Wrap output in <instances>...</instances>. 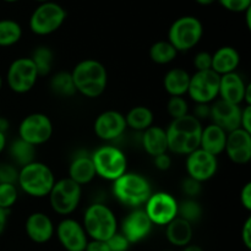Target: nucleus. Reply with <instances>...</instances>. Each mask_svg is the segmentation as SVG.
Returning <instances> with one entry per match:
<instances>
[{
	"label": "nucleus",
	"mask_w": 251,
	"mask_h": 251,
	"mask_svg": "<svg viewBox=\"0 0 251 251\" xmlns=\"http://www.w3.org/2000/svg\"><path fill=\"white\" fill-rule=\"evenodd\" d=\"M166 132L168 151L179 156H188L200 149L202 123L189 113L185 117L172 119Z\"/></svg>",
	"instance_id": "f257e3e1"
},
{
	"label": "nucleus",
	"mask_w": 251,
	"mask_h": 251,
	"mask_svg": "<svg viewBox=\"0 0 251 251\" xmlns=\"http://www.w3.org/2000/svg\"><path fill=\"white\" fill-rule=\"evenodd\" d=\"M76 92L86 98H98L104 93L108 85L105 66L96 59H85L71 71Z\"/></svg>",
	"instance_id": "f03ea898"
},
{
	"label": "nucleus",
	"mask_w": 251,
	"mask_h": 251,
	"mask_svg": "<svg viewBox=\"0 0 251 251\" xmlns=\"http://www.w3.org/2000/svg\"><path fill=\"white\" fill-rule=\"evenodd\" d=\"M152 193L151 183L140 173L126 172L113 181V195L120 203L132 210L144 206Z\"/></svg>",
	"instance_id": "7ed1b4c3"
},
{
	"label": "nucleus",
	"mask_w": 251,
	"mask_h": 251,
	"mask_svg": "<svg viewBox=\"0 0 251 251\" xmlns=\"http://www.w3.org/2000/svg\"><path fill=\"white\" fill-rule=\"evenodd\" d=\"M54 183L55 176L46 163L34 161L19 169L17 185L31 198H47Z\"/></svg>",
	"instance_id": "20e7f679"
},
{
	"label": "nucleus",
	"mask_w": 251,
	"mask_h": 251,
	"mask_svg": "<svg viewBox=\"0 0 251 251\" xmlns=\"http://www.w3.org/2000/svg\"><path fill=\"white\" fill-rule=\"evenodd\" d=\"M82 226L88 239L100 242H107L119 228L112 208L100 202H95L86 208Z\"/></svg>",
	"instance_id": "39448f33"
},
{
	"label": "nucleus",
	"mask_w": 251,
	"mask_h": 251,
	"mask_svg": "<svg viewBox=\"0 0 251 251\" xmlns=\"http://www.w3.org/2000/svg\"><path fill=\"white\" fill-rule=\"evenodd\" d=\"M203 37V25L198 17L185 15L171 25L167 41L176 49V51L191 50L198 46Z\"/></svg>",
	"instance_id": "423d86ee"
},
{
	"label": "nucleus",
	"mask_w": 251,
	"mask_h": 251,
	"mask_svg": "<svg viewBox=\"0 0 251 251\" xmlns=\"http://www.w3.org/2000/svg\"><path fill=\"white\" fill-rule=\"evenodd\" d=\"M96 176L114 181L127 172V159L119 147L112 145L100 146L91 154Z\"/></svg>",
	"instance_id": "0eeeda50"
},
{
	"label": "nucleus",
	"mask_w": 251,
	"mask_h": 251,
	"mask_svg": "<svg viewBox=\"0 0 251 251\" xmlns=\"http://www.w3.org/2000/svg\"><path fill=\"white\" fill-rule=\"evenodd\" d=\"M66 10L55 1L41 2L29 16L28 27L37 36H49L58 31L65 22Z\"/></svg>",
	"instance_id": "6e6552de"
},
{
	"label": "nucleus",
	"mask_w": 251,
	"mask_h": 251,
	"mask_svg": "<svg viewBox=\"0 0 251 251\" xmlns=\"http://www.w3.org/2000/svg\"><path fill=\"white\" fill-rule=\"evenodd\" d=\"M81 196L82 186L70 178H63L60 180H55L48 198L54 212L60 216H69L78 207Z\"/></svg>",
	"instance_id": "1a4fd4ad"
},
{
	"label": "nucleus",
	"mask_w": 251,
	"mask_h": 251,
	"mask_svg": "<svg viewBox=\"0 0 251 251\" xmlns=\"http://www.w3.org/2000/svg\"><path fill=\"white\" fill-rule=\"evenodd\" d=\"M38 73L31 58H17L9 65L6 73L7 87L17 95L29 92L38 81Z\"/></svg>",
	"instance_id": "9d476101"
},
{
	"label": "nucleus",
	"mask_w": 251,
	"mask_h": 251,
	"mask_svg": "<svg viewBox=\"0 0 251 251\" xmlns=\"http://www.w3.org/2000/svg\"><path fill=\"white\" fill-rule=\"evenodd\" d=\"M54 126L50 118L44 113H32L19 125V137L37 147L46 144L53 136Z\"/></svg>",
	"instance_id": "9b49d317"
},
{
	"label": "nucleus",
	"mask_w": 251,
	"mask_h": 251,
	"mask_svg": "<svg viewBox=\"0 0 251 251\" xmlns=\"http://www.w3.org/2000/svg\"><path fill=\"white\" fill-rule=\"evenodd\" d=\"M144 206V211L153 226L166 227L178 217V201L172 194L166 191L152 193Z\"/></svg>",
	"instance_id": "f8f14e48"
},
{
	"label": "nucleus",
	"mask_w": 251,
	"mask_h": 251,
	"mask_svg": "<svg viewBox=\"0 0 251 251\" xmlns=\"http://www.w3.org/2000/svg\"><path fill=\"white\" fill-rule=\"evenodd\" d=\"M220 78L213 70L196 71L190 76L188 93L196 104H211L220 92Z\"/></svg>",
	"instance_id": "ddd939ff"
},
{
	"label": "nucleus",
	"mask_w": 251,
	"mask_h": 251,
	"mask_svg": "<svg viewBox=\"0 0 251 251\" xmlns=\"http://www.w3.org/2000/svg\"><path fill=\"white\" fill-rule=\"evenodd\" d=\"M186 173L188 176L205 183L216 176L218 169V159L213 154L198 149L186 156Z\"/></svg>",
	"instance_id": "4468645a"
},
{
	"label": "nucleus",
	"mask_w": 251,
	"mask_h": 251,
	"mask_svg": "<svg viewBox=\"0 0 251 251\" xmlns=\"http://www.w3.org/2000/svg\"><path fill=\"white\" fill-rule=\"evenodd\" d=\"M55 235L66 251H85L88 237L82 223L74 218H64L55 228Z\"/></svg>",
	"instance_id": "2eb2a0df"
},
{
	"label": "nucleus",
	"mask_w": 251,
	"mask_h": 251,
	"mask_svg": "<svg viewBox=\"0 0 251 251\" xmlns=\"http://www.w3.org/2000/svg\"><path fill=\"white\" fill-rule=\"evenodd\" d=\"M125 115L118 110H105L97 115L93 123V130L98 139L103 141H114L126 130Z\"/></svg>",
	"instance_id": "dca6fc26"
},
{
	"label": "nucleus",
	"mask_w": 251,
	"mask_h": 251,
	"mask_svg": "<svg viewBox=\"0 0 251 251\" xmlns=\"http://www.w3.org/2000/svg\"><path fill=\"white\" fill-rule=\"evenodd\" d=\"M153 225L142 208H134L125 216L120 225V233L129 240L130 244H137L146 239L152 232Z\"/></svg>",
	"instance_id": "f3484780"
},
{
	"label": "nucleus",
	"mask_w": 251,
	"mask_h": 251,
	"mask_svg": "<svg viewBox=\"0 0 251 251\" xmlns=\"http://www.w3.org/2000/svg\"><path fill=\"white\" fill-rule=\"evenodd\" d=\"M242 109V105L233 104L223 100H215L211 104L210 119L212 120V124L220 126L226 132L234 131L240 127Z\"/></svg>",
	"instance_id": "a211bd4d"
},
{
	"label": "nucleus",
	"mask_w": 251,
	"mask_h": 251,
	"mask_svg": "<svg viewBox=\"0 0 251 251\" xmlns=\"http://www.w3.org/2000/svg\"><path fill=\"white\" fill-rule=\"evenodd\" d=\"M225 152L235 164L244 166L251 159V134L243 129H237L227 134Z\"/></svg>",
	"instance_id": "6ab92c4d"
},
{
	"label": "nucleus",
	"mask_w": 251,
	"mask_h": 251,
	"mask_svg": "<svg viewBox=\"0 0 251 251\" xmlns=\"http://www.w3.org/2000/svg\"><path fill=\"white\" fill-rule=\"evenodd\" d=\"M25 232L29 240L36 244H46L55 234V227L48 215L43 212H33L25 222Z\"/></svg>",
	"instance_id": "aec40b11"
},
{
	"label": "nucleus",
	"mask_w": 251,
	"mask_h": 251,
	"mask_svg": "<svg viewBox=\"0 0 251 251\" xmlns=\"http://www.w3.org/2000/svg\"><path fill=\"white\" fill-rule=\"evenodd\" d=\"M248 83L244 78L234 71V73L226 74L220 78V92L218 97L220 100L226 102L233 103V104L242 105L244 104V96L247 91Z\"/></svg>",
	"instance_id": "412c9836"
},
{
	"label": "nucleus",
	"mask_w": 251,
	"mask_h": 251,
	"mask_svg": "<svg viewBox=\"0 0 251 251\" xmlns=\"http://www.w3.org/2000/svg\"><path fill=\"white\" fill-rule=\"evenodd\" d=\"M95 166H93L91 154L78 153L70 162L69 166V176L71 180L77 183L78 185L90 184L96 178Z\"/></svg>",
	"instance_id": "4be33fe9"
},
{
	"label": "nucleus",
	"mask_w": 251,
	"mask_h": 251,
	"mask_svg": "<svg viewBox=\"0 0 251 251\" xmlns=\"http://www.w3.org/2000/svg\"><path fill=\"white\" fill-rule=\"evenodd\" d=\"M227 134L225 130L221 129L217 125L211 123L207 126L202 127L200 140V149L213 156L218 157L225 152L226 141H227Z\"/></svg>",
	"instance_id": "5701e85b"
},
{
	"label": "nucleus",
	"mask_w": 251,
	"mask_h": 251,
	"mask_svg": "<svg viewBox=\"0 0 251 251\" xmlns=\"http://www.w3.org/2000/svg\"><path fill=\"white\" fill-rule=\"evenodd\" d=\"M239 64V53L230 46L221 47L212 54V70L220 76L237 71Z\"/></svg>",
	"instance_id": "b1692460"
},
{
	"label": "nucleus",
	"mask_w": 251,
	"mask_h": 251,
	"mask_svg": "<svg viewBox=\"0 0 251 251\" xmlns=\"http://www.w3.org/2000/svg\"><path fill=\"white\" fill-rule=\"evenodd\" d=\"M142 146L147 154L156 157L168 152V140L166 129L152 125L142 131Z\"/></svg>",
	"instance_id": "393cba45"
},
{
	"label": "nucleus",
	"mask_w": 251,
	"mask_h": 251,
	"mask_svg": "<svg viewBox=\"0 0 251 251\" xmlns=\"http://www.w3.org/2000/svg\"><path fill=\"white\" fill-rule=\"evenodd\" d=\"M194 237L193 225L180 217H176L166 226V238L172 245L184 248L191 244Z\"/></svg>",
	"instance_id": "a878e982"
},
{
	"label": "nucleus",
	"mask_w": 251,
	"mask_h": 251,
	"mask_svg": "<svg viewBox=\"0 0 251 251\" xmlns=\"http://www.w3.org/2000/svg\"><path fill=\"white\" fill-rule=\"evenodd\" d=\"M190 74L181 68H173L163 77V87L171 97H183L188 93Z\"/></svg>",
	"instance_id": "bb28decb"
},
{
	"label": "nucleus",
	"mask_w": 251,
	"mask_h": 251,
	"mask_svg": "<svg viewBox=\"0 0 251 251\" xmlns=\"http://www.w3.org/2000/svg\"><path fill=\"white\" fill-rule=\"evenodd\" d=\"M125 122L126 126L136 131H145L150 126L153 125L154 114L149 107L145 105H137L131 108L125 114Z\"/></svg>",
	"instance_id": "cd10ccee"
},
{
	"label": "nucleus",
	"mask_w": 251,
	"mask_h": 251,
	"mask_svg": "<svg viewBox=\"0 0 251 251\" xmlns=\"http://www.w3.org/2000/svg\"><path fill=\"white\" fill-rule=\"evenodd\" d=\"M9 153L15 166L20 168L36 161V147L17 137L9 147Z\"/></svg>",
	"instance_id": "c85d7f7f"
},
{
	"label": "nucleus",
	"mask_w": 251,
	"mask_h": 251,
	"mask_svg": "<svg viewBox=\"0 0 251 251\" xmlns=\"http://www.w3.org/2000/svg\"><path fill=\"white\" fill-rule=\"evenodd\" d=\"M22 38V27L11 19L0 20V47L7 48L19 43Z\"/></svg>",
	"instance_id": "c756f323"
},
{
	"label": "nucleus",
	"mask_w": 251,
	"mask_h": 251,
	"mask_svg": "<svg viewBox=\"0 0 251 251\" xmlns=\"http://www.w3.org/2000/svg\"><path fill=\"white\" fill-rule=\"evenodd\" d=\"M49 86H50L51 92L60 97L70 98L77 93L71 73H68V71H59L55 75L51 76Z\"/></svg>",
	"instance_id": "7c9ffc66"
},
{
	"label": "nucleus",
	"mask_w": 251,
	"mask_h": 251,
	"mask_svg": "<svg viewBox=\"0 0 251 251\" xmlns=\"http://www.w3.org/2000/svg\"><path fill=\"white\" fill-rule=\"evenodd\" d=\"M150 59L158 65H167L176 60L178 51L168 41H157L149 50Z\"/></svg>",
	"instance_id": "2f4dec72"
},
{
	"label": "nucleus",
	"mask_w": 251,
	"mask_h": 251,
	"mask_svg": "<svg viewBox=\"0 0 251 251\" xmlns=\"http://www.w3.org/2000/svg\"><path fill=\"white\" fill-rule=\"evenodd\" d=\"M29 58L33 61L34 66H36L39 77H43V76H47L50 74L54 64V53L49 47H37L32 51V55Z\"/></svg>",
	"instance_id": "473e14b6"
},
{
	"label": "nucleus",
	"mask_w": 251,
	"mask_h": 251,
	"mask_svg": "<svg viewBox=\"0 0 251 251\" xmlns=\"http://www.w3.org/2000/svg\"><path fill=\"white\" fill-rule=\"evenodd\" d=\"M202 206L195 199H185L178 202V217L188 221L189 223H195L202 217Z\"/></svg>",
	"instance_id": "72a5a7b5"
},
{
	"label": "nucleus",
	"mask_w": 251,
	"mask_h": 251,
	"mask_svg": "<svg viewBox=\"0 0 251 251\" xmlns=\"http://www.w3.org/2000/svg\"><path fill=\"white\" fill-rule=\"evenodd\" d=\"M19 199V190L14 184H0V207L9 211Z\"/></svg>",
	"instance_id": "f704fd0d"
},
{
	"label": "nucleus",
	"mask_w": 251,
	"mask_h": 251,
	"mask_svg": "<svg viewBox=\"0 0 251 251\" xmlns=\"http://www.w3.org/2000/svg\"><path fill=\"white\" fill-rule=\"evenodd\" d=\"M167 112L172 119H178L189 114V104L184 97H171L167 103Z\"/></svg>",
	"instance_id": "c9c22d12"
},
{
	"label": "nucleus",
	"mask_w": 251,
	"mask_h": 251,
	"mask_svg": "<svg viewBox=\"0 0 251 251\" xmlns=\"http://www.w3.org/2000/svg\"><path fill=\"white\" fill-rule=\"evenodd\" d=\"M19 168L14 163H0V184H17Z\"/></svg>",
	"instance_id": "e433bc0d"
},
{
	"label": "nucleus",
	"mask_w": 251,
	"mask_h": 251,
	"mask_svg": "<svg viewBox=\"0 0 251 251\" xmlns=\"http://www.w3.org/2000/svg\"><path fill=\"white\" fill-rule=\"evenodd\" d=\"M181 190L189 199H195L202 191V183L190 178V176H186L181 181Z\"/></svg>",
	"instance_id": "4c0bfd02"
},
{
	"label": "nucleus",
	"mask_w": 251,
	"mask_h": 251,
	"mask_svg": "<svg viewBox=\"0 0 251 251\" xmlns=\"http://www.w3.org/2000/svg\"><path fill=\"white\" fill-rule=\"evenodd\" d=\"M230 12H245L251 7V0H217Z\"/></svg>",
	"instance_id": "58836bf2"
},
{
	"label": "nucleus",
	"mask_w": 251,
	"mask_h": 251,
	"mask_svg": "<svg viewBox=\"0 0 251 251\" xmlns=\"http://www.w3.org/2000/svg\"><path fill=\"white\" fill-rule=\"evenodd\" d=\"M107 244L110 251H127L131 245L119 230L107 240Z\"/></svg>",
	"instance_id": "ea45409f"
},
{
	"label": "nucleus",
	"mask_w": 251,
	"mask_h": 251,
	"mask_svg": "<svg viewBox=\"0 0 251 251\" xmlns=\"http://www.w3.org/2000/svg\"><path fill=\"white\" fill-rule=\"evenodd\" d=\"M194 66L196 71L212 70V54L208 51H199L194 58Z\"/></svg>",
	"instance_id": "a19ab883"
},
{
	"label": "nucleus",
	"mask_w": 251,
	"mask_h": 251,
	"mask_svg": "<svg viewBox=\"0 0 251 251\" xmlns=\"http://www.w3.org/2000/svg\"><path fill=\"white\" fill-rule=\"evenodd\" d=\"M153 163H154V167H156L158 171L166 172L172 167V158L171 156L166 152V153H162V154H158V156L153 157Z\"/></svg>",
	"instance_id": "79ce46f5"
},
{
	"label": "nucleus",
	"mask_w": 251,
	"mask_h": 251,
	"mask_svg": "<svg viewBox=\"0 0 251 251\" xmlns=\"http://www.w3.org/2000/svg\"><path fill=\"white\" fill-rule=\"evenodd\" d=\"M240 202L247 211H251V183L245 184L240 190Z\"/></svg>",
	"instance_id": "37998d69"
},
{
	"label": "nucleus",
	"mask_w": 251,
	"mask_h": 251,
	"mask_svg": "<svg viewBox=\"0 0 251 251\" xmlns=\"http://www.w3.org/2000/svg\"><path fill=\"white\" fill-rule=\"evenodd\" d=\"M240 129L251 134V105L243 107L242 118H240Z\"/></svg>",
	"instance_id": "c03bdc74"
},
{
	"label": "nucleus",
	"mask_w": 251,
	"mask_h": 251,
	"mask_svg": "<svg viewBox=\"0 0 251 251\" xmlns=\"http://www.w3.org/2000/svg\"><path fill=\"white\" fill-rule=\"evenodd\" d=\"M242 242L248 250L251 249V217H248L243 225Z\"/></svg>",
	"instance_id": "a18cd8bd"
},
{
	"label": "nucleus",
	"mask_w": 251,
	"mask_h": 251,
	"mask_svg": "<svg viewBox=\"0 0 251 251\" xmlns=\"http://www.w3.org/2000/svg\"><path fill=\"white\" fill-rule=\"evenodd\" d=\"M210 113H211V104H196L193 115L198 120L202 122V120L210 118Z\"/></svg>",
	"instance_id": "49530a36"
},
{
	"label": "nucleus",
	"mask_w": 251,
	"mask_h": 251,
	"mask_svg": "<svg viewBox=\"0 0 251 251\" xmlns=\"http://www.w3.org/2000/svg\"><path fill=\"white\" fill-rule=\"evenodd\" d=\"M85 251H110L107 242H100V240H88L87 247Z\"/></svg>",
	"instance_id": "de8ad7c7"
},
{
	"label": "nucleus",
	"mask_w": 251,
	"mask_h": 251,
	"mask_svg": "<svg viewBox=\"0 0 251 251\" xmlns=\"http://www.w3.org/2000/svg\"><path fill=\"white\" fill-rule=\"evenodd\" d=\"M7 220H9V211L0 207V235L5 232L7 226Z\"/></svg>",
	"instance_id": "09e8293b"
},
{
	"label": "nucleus",
	"mask_w": 251,
	"mask_h": 251,
	"mask_svg": "<svg viewBox=\"0 0 251 251\" xmlns=\"http://www.w3.org/2000/svg\"><path fill=\"white\" fill-rule=\"evenodd\" d=\"M5 147H6V135L5 132L0 131V153L4 151Z\"/></svg>",
	"instance_id": "8fccbe9b"
},
{
	"label": "nucleus",
	"mask_w": 251,
	"mask_h": 251,
	"mask_svg": "<svg viewBox=\"0 0 251 251\" xmlns=\"http://www.w3.org/2000/svg\"><path fill=\"white\" fill-rule=\"evenodd\" d=\"M183 251H205V250L196 244H189V245H186V247L183 248Z\"/></svg>",
	"instance_id": "3c124183"
},
{
	"label": "nucleus",
	"mask_w": 251,
	"mask_h": 251,
	"mask_svg": "<svg viewBox=\"0 0 251 251\" xmlns=\"http://www.w3.org/2000/svg\"><path fill=\"white\" fill-rule=\"evenodd\" d=\"M196 2H198L199 5H201V6H210V5L215 4L217 0H195Z\"/></svg>",
	"instance_id": "603ef678"
},
{
	"label": "nucleus",
	"mask_w": 251,
	"mask_h": 251,
	"mask_svg": "<svg viewBox=\"0 0 251 251\" xmlns=\"http://www.w3.org/2000/svg\"><path fill=\"white\" fill-rule=\"evenodd\" d=\"M250 16H251V7L249 10H247V11H245V17H247V26H248V28H251V20H250Z\"/></svg>",
	"instance_id": "864d4df0"
},
{
	"label": "nucleus",
	"mask_w": 251,
	"mask_h": 251,
	"mask_svg": "<svg viewBox=\"0 0 251 251\" xmlns=\"http://www.w3.org/2000/svg\"><path fill=\"white\" fill-rule=\"evenodd\" d=\"M2 1L10 2V4H11V2H17V1H20V0H2Z\"/></svg>",
	"instance_id": "5fc2aeb1"
},
{
	"label": "nucleus",
	"mask_w": 251,
	"mask_h": 251,
	"mask_svg": "<svg viewBox=\"0 0 251 251\" xmlns=\"http://www.w3.org/2000/svg\"><path fill=\"white\" fill-rule=\"evenodd\" d=\"M2 83H4V81H2L1 75H0V90H1V88H2Z\"/></svg>",
	"instance_id": "6e6d98bb"
},
{
	"label": "nucleus",
	"mask_w": 251,
	"mask_h": 251,
	"mask_svg": "<svg viewBox=\"0 0 251 251\" xmlns=\"http://www.w3.org/2000/svg\"><path fill=\"white\" fill-rule=\"evenodd\" d=\"M36 1H38L39 4H41V2H46V1H49V0H36Z\"/></svg>",
	"instance_id": "4d7b16f0"
}]
</instances>
